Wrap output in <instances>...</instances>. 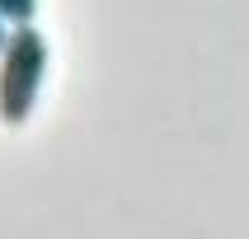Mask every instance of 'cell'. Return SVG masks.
<instances>
[{"label": "cell", "mask_w": 249, "mask_h": 239, "mask_svg": "<svg viewBox=\"0 0 249 239\" xmlns=\"http://www.w3.org/2000/svg\"><path fill=\"white\" fill-rule=\"evenodd\" d=\"M5 38H10V24H5V19H0V52H5Z\"/></svg>", "instance_id": "cell-3"}, {"label": "cell", "mask_w": 249, "mask_h": 239, "mask_svg": "<svg viewBox=\"0 0 249 239\" xmlns=\"http://www.w3.org/2000/svg\"><path fill=\"white\" fill-rule=\"evenodd\" d=\"M33 14H38V0H0V19L5 24H33Z\"/></svg>", "instance_id": "cell-2"}, {"label": "cell", "mask_w": 249, "mask_h": 239, "mask_svg": "<svg viewBox=\"0 0 249 239\" xmlns=\"http://www.w3.org/2000/svg\"><path fill=\"white\" fill-rule=\"evenodd\" d=\"M42 75H47V38L33 24H14L0 52V122L5 127L28 122Z\"/></svg>", "instance_id": "cell-1"}]
</instances>
